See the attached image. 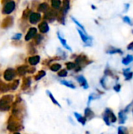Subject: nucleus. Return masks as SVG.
<instances>
[{
  "label": "nucleus",
  "instance_id": "nucleus-48",
  "mask_svg": "<svg viewBox=\"0 0 133 134\" xmlns=\"http://www.w3.org/2000/svg\"><path fill=\"white\" fill-rule=\"evenodd\" d=\"M12 134H21L20 132H15V133H13Z\"/></svg>",
  "mask_w": 133,
  "mask_h": 134
},
{
  "label": "nucleus",
  "instance_id": "nucleus-11",
  "mask_svg": "<svg viewBox=\"0 0 133 134\" xmlns=\"http://www.w3.org/2000/svg\"><path fill=\"white\" fill-rule=\"evenodd\" d=\"M70 7H71L70 0H63L62 5H61V9H60V13L61 14H63V16H66L70 9Z\"/></svg>",
  "mask_w": 133,
  "mask_h": 134
},
{
  "label": "nucleus",
  "instance_id": "nucleus-32",
  "mask_svg": "<svg viewBox=\"0 0 133 134\" xmlns=\"http://www.w3.org/2000/svg\"><path fill=\"white\" fill-rule=\"evenodd\" d=\"M104 76H106V77L111 76V77H113L114 79L118 80V76H114V75L113 74V72L111 71V70L109 68H107L104 70Z\"/></svg>",
  "mask_w": 133,
  "mask_h": 134
},
{
  "label": "nucleus",
  "instance_id": "nucleus-36",
  "mask_svg": "<svg viewBox=\"0 0 133 134\" xmlns=\"http://www.w3.org/2000/svg\"><path fill=\"white\" fill-rule=\"evenodd\" d=\"M43 38H43V36H42V35L37 34L36 36L33 38V39H34V43L35 45H39V44L42 42Z\"/></svg>",
  "mask_w": 133,
  "mask_h": 134
},
{
  "label": "nucleus",
  "instance_id": "nucleus-14",
  "mask_svg": "<svg viewBox=\"0 0 133 134\" xmlns=\"http://www.w3.org/2000/svg\"><path fill=\"white\" fill-rule=\"evenodd\" d=\"M104 113L107 115V117L109 118V120L111 122V123H114L117 122L118 119L117 116L115 115V114L114 113V111L111 109V108H106L104 111Z\"/></svg>",
  "mask_w": 133,
  "mask_h": 134
},
{
  "label": "nucleus",
  "instance_id": "nucleus-6",
  "mask_svg": "<svg viewBox=\"0 0 133 134\" xmlns=\"http://www.w3.org/2000/svg\"><path fill=\"white\" fill-rule=\"evenodd\" d=\"M57 14H58L57 10H55V9H51L50 10V9H49L45 13V14L43 16V18H44V20H45V21L53 22L55 20H56Z\"/></svg>",
  "mask_w": 133,
  "mask_h": 134
},
{
  "label": "nucleus",
  "instance_id": "nucleus-42",
  "mask_svg": "<svg viewBox=\"0 0 133 134\" xmlns=\"http://www.w3.org/2000/svg\"><path fill=\"white\" fill-rule=\"evenodd\" d=\"M118 134H127V129L125 127L119 126L118 129Z\"/></svg>",
  "mask_w": 133,
  "mask_h": 134
},
{
  "label": "nucleus",
  "instance_id": "nucleus-18",
  "mask_svg": "<svg viewBox=\"0 0 133 134\" xmlns=\"http://www.w3.org/2000/svg\"><path fill=\"white\" fill-rule=\"evenodd\" d=\"M106 53L107 54H123V51L121 49H118V48H115L114 46H109L107 50H106Z\"/></svg>",
  "mask_w": 133,
  "mask_h": 134
},
{
  "label": "nucleus",
  "instance_id": "nucleus-7",
  "mask_svg": "<svg viewBox=\"0 0 133 134\" xmlns=\"http://www.w3.org/2000/svg\"><path fill=\"white\" fill-rule=\"evenodd\" d=\"M78 34L80 35V37L82 38V40L83 41V42L85 43V46H91L92 45V38L91 36H89L87 34L84 33L81 29H79L78 27L77 28Z\"/></svg>",
  "mask_w": 133,
  "mask_h": 134
},
{
  "label": "nucleus",
  "instance_id": "nucleus-2",
  "mask_svg": "<svg viewBox=\"0 0 133 134\" xmlns=\"http://www.w3.org/2000/svg\"><path fill=\"white\" fill-rule=\"evenodd\" d=\"M14 97L11 94L4 95L0 98V111L5 112L11 109Z\"/></svg>",
  "mask_w": 133,
  "mask_h": 134
},
{
  "label": "nucleus",
  "instance_id": "nucleus-12",
  "mask_svg": "<svg viewBox=\"0 0 133 134\" xmlns=\"http://www.w3.org/2000/svg\"><path fill=\"white\" fill-rule=\"evenodd\" d=\"M75 79L77 80V82L79 83V85H80L84 90L89 89V83H88L86 79H85L83 75H78V76L75 77Z\"/></svg>",
  "mask_w": 133,
  "mask_h": 134
},
{
  "label": "nucleus",
  "instance_id": "nucleus-26",
  "mask_svg": "<svg viewBox=\"0 0 133 134\" xmlns=\"http://www.w3.org/2000/svg\"><path fill=\"white\" fill-rule=\"evenodd\" d=\"M60 82L62 85H63V86H67V87H68L70 89H72V90H75L76 89V86L72 82H71V81L62 79V80H60Z\"/></svg>",
  "mask_w": 133,
  "mask_h": 134
},
{
  "label": "nucleus",
  "instance_id": "nucleus-10",
  "mask_svg": "<svg viewBox=\"0 0 133 134\" xmlns=\"http://www.w3.org/2000/svg\"><path fill=\"white\" fill-rule=\"evenodd\" d=\"M37 34H38V31H37L36 27L29 28V30L27 31V34L25 35V37H24L25 41H27V42L31 41V39H33L36 36Z\"/></svg>",
  "mask_w": 133,
  "mask_h": 134
},
{
  "label": "nucleus",
  "instance_id": "nucleus-49",
  "mask_svg": "<svg viewBox=\"0 0 133 134\" xmlns=\"http://www.w3.org/2000/svg\"><path fill=\"white\" fill-rule=\"evenodd\" d=\"M85 134H89V131H87V132L85 133Z\"/></svg>",
  "mask_w": 133,
  "mask_h": 134
},
{
  "label": "nucleus",
  "instance_id": "nucleus-1",
  "mask_svg": "<svg viewBox=\"0 0 133 134\" xmlns=\"http://www.w3.org/2000/svg\"><path fill=\"white\" fill-rule=\"evenodd\" d=\"M22 114L11 115L7 121L6 130L9 132L15 133L23 129L22 125Z\"/></svg>",
  "mask_w": 133,
  "mask_h": 134
},
{
  "label": "nucleus",
  "instance_id": "nucleus-22",
  "mask_svg": "<svg viewBox=\"0 0 133 134\" xmlns=\"http://www.w3.org/2000/svg\"><path fill=\"white\" fill-rule=\"evenodd\" d=\"M74 117H75V119H76V120L79 122V123H81L82 126H85V124H86V122H87V119L84 117V116H82L81 114H79V113H78V112H74Z\"/></svg>",
  "mask_w": 133,
  "mask_h": 134
},
{
  "label": "nucleus",
  "instance_id": "nucleus-20",
  "mask_svg": "<svg viewBox=\"0 0 133 134\" xmlns=\"http://www.w3.org/2000/svg\"><path fill=\"white\" fill-rule=\"evenodd\" d=\"M49 9V5L47 2H42L39 4L37 7V11L38 13H45L47 10Z\"/></svg>",
  "mask_w": 133,
  "mask_h": 134
},
{
  "label": "nucleus",
  "instance_id": "nucleus-24",
  "mask_svg": "<svg viewBox=\"0 0 133 134\" xmlns=\"http://www.w3.org/2000/svg\"><path fill=\"white\" fill-rule=\"evenodd\" d=\"M57 36H58V38H59V40H60V42H61V44H62V46L65 48V49H67V50H70V51H72V49H71V48L67 45V41H66V39L65 38H63V37H62V35H61V33L60 32V31H58V33H57Z\"/></svg>",
  "mask_w": 133,
  "mask_h": 134
},
{
  "label": "nucleus",
  "instance_id": "nucleus-28",
  "mask_svg": "<svg viewBox=\"0 0 133 134\" xmlns=\"http://www.w3.org/2000/svg\"><path fill=\"white\" fill-rule=\"evenodd\" d=\"M46 93H47V95H48V97H49V99L51 100V101L55 104V105H56V106H58L59 108H61V105L60 104V103L56 100V98L54 97V96H53V94L50 92V91H49V90H47L46 91Z\"/></svg>",
  "mask_w": 133,
  "mask_h": 134
},
{
  "label": "nucleus",
  "instance_id": "nucleus-53",
  "mask_svg": "<svg viewBox=\"0 0 133 134\" xmlns=\"http://www.w3.org/2000/svg\"><path fill=\"white\" fill-rule=\"evenodd\" d=\"M132 32H133V31H132Z\"/></svg>",
  "mask_w": 133,
  "mask_h": 134
},
{
  "label": "nucleus",
  "instance_id": "nucleus-30",
  "mask_svg": "<svg viewBox=\"0 0 133 134\" xmlns=\"http://www.w3.org/2000/svg\"><path fill=\"white\" fill-rule=\"evenodd\" d=\"M100 97V95L99 94H97V93H90L89 94V98H88V106H89V104H91V102L92 101V100H96V99H99Z\"/></svg>",
  "mask_w": 133,
  "mask_h": 134
},
{
  "label": "nucleus",
  "instance_id": "nucleus-23",
  "mask_svg": "<svg viewBox=\"0 0 133 134\" xmlns=\"http://www.w3.org/2000/svg\"><path fill=\"white\" fill-rule=\"evenodd\" d=\"M123 75L125 76V81H130L133 78V72L131 71L130 68H126L123 70Z\"/></svg>",
  "mask_w": 133,
  "mask_h": 134
},
{
  "label": "nucleus",
  "instance_id": "nucleus-25",
  "mask_svg": "<svg viewBox=\"0 0 133 134\" xmlns=\"http://www.w3.org/2000/svg\"><path fill=\"white\" fill-rule=\"evenodd\" d=\"M126 120H127L126 113H125L123 110L120 111L118 112V121H119V123H120L121 125H123V124L125 123Z\"/></svg>",
  "mask_w": 133,
  "mask_h": 134
},
{
  "label": "nucleus",
  "instance_id": "nucleus-40",
  "mask_svg": "<svg viewBox=\"0 0 133 134\" xmlns=\"http://www.w3.org/2000/svg\"><path fill=\"white\" fill-rule=\"evenodd\" d=\"M31 11L28 8H27L26 9H24V12H23V14H22V19H23V20L27 19L28 16H29V15H30V13H31Z\"/></svg>",
  "mask_w": 133,
  "mask_h": 134
},
{
  "label": "nucleus",
  "instance_id": "nucleus-16",
  "mask_svg": "<svg viewBox=\"0 0 133 134\" xmlns=\"http://www.w3.org/2000/svg\"><path fill=\"white\" fill-rule=\"evenodd\" d=\"M38 30L42 34H45L49 31V26L48 24V22L44 20L42 22H41L38 24Z\"/></svg>",
  "mask_w": 133,
  "mask_h": 134
},
{
  "label": "nucleus",
  "instance_id": "nucleus-38",
  "mask_svg": "<svg viewBox=\"0 0 133 134\" xmlns=\"http://www.w3.org/2000/svg\"><path fill=\"white\" fill-rule=\"evenodd\" d=\"M67 75H68L67 70H66V69H61V70H60V71H58V73H57V75H58L59 77H60V78L67 77Z\"/></svg>",
  "mask_w": 133,
  "mask_h": 134
},
{
  "label": "nucleus",
  "instance_id": "nucleus-39",
  "mask_svg": "<svg viewBox=\"0 0 133 134\" xmlns=\"http://www.w3.org/2000/svg\"><path fill=\"white\" fill-rule=\"evenodd\" d=\"M106 79H107V77L106 76H103L101 79H100V85H101V86L104 89V90H108V87L107 86V84H106Z\"/></svg>",
  "mask_w": 133,
  "mask_h": 134
},
{
  "label": "nucleus",
  "instance_id": "nucleus-45",
  "mask_svg": "<svg viewBox=\"0 0 133 134\" xmlns=\"http://www.w3.org/2000/svg\"><path fill=\"white\" fill-rule=\"evenodd\" d=\"M123 20H124L125 23L129 24H132V21H131V20H130V18H129V16H124V17H123Z\"/></svg>",
  "mask_w": 133,
  "mask_h": 134
},
{
  "label": "nucleus",
  "instance_id": "nucleus-27",
  "mask_svg": "<svg viewBox=\"0 0 133 134\" xmlns=\"http://www.w3.org/2000/svg\"><path fill=\"white\" fill-rule=\"evenodd\" d=\"M62 2L60 0H51V5L52 8L55 10H59L61 8Z\"/></svg>",
  "mask_w": 133,
  "mask_h": 134
},
{
  "label": "nucleus",
  "instance_id": "nucleus-44",
  "mask_svg": "<svg viewBox=\"0 0 133 134\" xmlns=\"http://www.w3.org/2000/svg\"><path fill=\"white\" fill-rule=\"evenodd\" d=\"M113 89H114V90L116 93H119V92L121 91V90H122V86H121V84L117 83L115 86H114Z\"/></svg>",
  "mask_w": 133,
  "mask_h": 134
},
{
  "label": "nucleus",
  "instance_id": "nucleus-52",
  "mask_svg": "<svg viewBox=\"0 0 133 134\" xmlns=\"http://www.w3.org/2000/svg\"><path fill=\"white\" fill-rule=\"evenodd\" d=\"M101 134H103V133H101Z\"/></svg>",
  "mask_w": 133,
  "mask_h": 134
},
{
  "label": "nucleus",
  "instance_id": "nucleus-15",
  "mask_svg": "<svg viewBox=\"0 0 133 134\" xmlns=\"http://www.w3.org/2000/svg\"><path fill=\"white\" fill-rule=\"evenodd\" d=\"M27 62L28 64L32 67L34 66H36L39 62H40V56L38 55H33V56H31L28 57L27 59Z\"/></svg>",
  "mask_w": 133,
  "mask_h": 134
},
{
  "label": "nucleus",
  "instance_id": "nucleus-19",
  "mask_svg": "<svg viewBox=\"0 0 133 134\" xmlns=\"http://www.w3.org/2000/svg\"><path fill=\"white\" fill-rule=\"evenodd\" d=\"M10 90V83L7 84L6 82H4L3 81L0 80V93H7Z\"/></svg>",
  "mask_w": 133,
  "mask_h": 134
},
{
  "label": "nucleus",
  "instance_id": "nucleus-54",
  "mask_svg": "<svg viewBox=\"0 0 133 134\" xmlns=\"http://www.w3.org/2000/svg\"><path fill=\"white\" fill-rule=\"evenodd\" d=\"M132 134H133V133H132Z\"/></svg>",
  "mask_w": 133,
  "mask_h": 134
},
{
  "label": "nucleus",
  "instance_id": "nucleus-51",
  "mask_svg": "<svg viewBox=\"0 0 133 134\" xmlns=\"http://www.w3.org/2000/svg\"><path fill=\"white\" fill-rule=\"evenodd\" d=\"M132 115H133V106H132Z\"/></svg>",
  "mask_w": 133,
  "mask_h": 134
},
{
  "label": "nucleus",
  "instance_id": "nucleus-35",
  "mask_svg": "<svg viewBox=\"0 0 133 134\" xmlns=\"http://www.w3.org/2000/svg\"><path fill=\"white\" fill-rule=\"evenodd\" d=\"M71 20H72V21H73V22H74V23L78 26V27L79 29H81L84 33L87 34V33H86V31H85V27H84V26H83L82 24H80V23H79V22H78V20H77L74 16H71Z\"/></svg>",
  "mask_w": 133,
  "mask_h": 134
},
{
  "label": "nucleus",
  "instance_id": "nucleus-34",
  "mask_svg": "<svg viewBox=\"0 0 133 134\" xmlns=\"http://www.w3.org/2000/svg\"><path fill=\"white\" fill-rule=\"evenodd\" d=\"M45 75H46V72H45V71H43V70L39 71L37 73V75L34 77V80H35V81H38V80L42 79L44 76H45Z\"/></svg>",
  "mask_w": 133,
  "mask_h": 134
},
{
  "label": "nucleus",
  "instance_id": "nucleus-5",
  "mask_svg": "<svg viewBox=\"0 0 133 134\" xmlns=\"http://www.w3.org/2000/svg\"><path fill=\"white\" fill-rule=\"evenodd\" d=\"M15 8H16V3L13 0H11L3 5L2 9V13L4 15H9L14 11Z\"/></svg>",
  "mask_w": 133,
  "mask_h": 134
},
{
  "label": "nucleus",
  "instance_id": "nucleus-46",
  "mask_svg": "<svg viewBox=\"0 0 133 134\" xmlns=\"http://www.w3.org/2000/svg\"><path fill=\"white\" fill-rule=\"evenodd\" d=\"M127 49H128L129 50H132L133 51V42H131L130 44H129V45H128Z\"/></svg>",
  "mask_w": 133,
  "mask_h": 134
},
{
  "label": "nucleus",
  "instance_id": "nucleus-21",
  "mask_svg": "<svg viewBox=\"0 0 133 134\" xmlns=\"http://www.w3.org/2000/svg\"><path fill=\"white\" fill-rule=\"evenodd\" d=\"M31 85V77H25L24 79V82L21 86V90H27Z\"/></svg>",
  "mask_w": 133,
  "mask_h": 134
},
{
  "label": "nucleus",
  "instance_id": "nucleus-4",
  "mask_svg": "<svg viewBox=\"0 0 133 134\" xmlns=\"http://www.w3.org/2000/svg\"><path fill=\"white\" fill-rule=\"evenodd\" d=\"M16 75H17L16 71L15 69H13L12 68H9L4 71L2 77H3V79L5 80V82H10L15 79V78L16 77Z\"/></svg>",
  "mask_w": 133,
  "mask_h": 134
},
{
  "label": "nucleus",
  "instance_id": "nucleus-31",
  "mask_svg": "<svg viewBox=\"0 0 133 134\" xmlns=\"http://www.w3.org/2000/svg\"><path fill=\"white\" fill-rule=\"evenodd\" d=\"M61 68H62V65L60 64H57V63H55V64H53L50 67H49V69L53 71V72H57L59 71L60 70H61Z\"/></svg>",
  "mask_w": 133,
  "mask_h": 134
},
{
  "label": "nucleus",
  "instance_id": "nucleus-47",
  "mask_svg": "<svg viewBox=\"0 0 133 134\" xmlns=\"http://www.w3.org/2000/svg\"><path fill=\"white\" fill-rule=\"evenodd\" d=\"M9 1H11V0H1V3H2V5H4L5 3H6V2H9Z\"/></svg>",
  "mask_w": 133,
  "mask_h": 134
},
{
  "label": "nucleus",
  "instance_id": "nucleus-50",
  "mask_svg": "<svg viewBox=\"0 0 133 134\" xmlns=\"http://www.w3.org/2000/svg\"><path fill=\"white\" fill-rule=\"evenodd\" d=\"M132 106H133V100H132Z\"/></svg>",
  "mask_w": 133,
  "mask_h": 134
},
{
  "label": "nucleus",
  "instance_id": "nucleus-29",
  "mask_svg": "<svg viewBox=\"0 0 133 134\" xmlns=\"http://www.w3.org/2000/svg\"><path fill=\"white\" fill-rule=\"evenodd\" d=\"M122 64L124 65H129V64H131L132 62H133V56L132 55H127L125 58L122 59Z\"/></svg>",
  "mask_w": 133,
  "mask_h": 134
},
{
  "label": "nucleus",
  "instance_id": "nucleus-8",
  "mask_svg": "<svg viewBox=\"0 0 133 134\" xmlns=\"http://www.w3.org/2000/svg\"><path fill=\"white\" fill-rule=\"evenodd\" d=\"M28 20L31 24H37L42 19V16L38 12H31L29 16H28Z\"/></svg>",
  "mask_w": 133,
  "mask_h": 134
},
{
  "label": "nucleus",
  "instance_id": "nucleus-3",
  "mask_svg": "<svg viewBox=\"0 0 133 134\" xmlns=\"http://www.w3.org/2000/svg\"><path fill=\"white\" fill-rule=\"evenodd\" d=\"M74 63L76 64V68H74V72H79L84 67L87 66L88 64L92 63V60H89L88 57L85 54H80L76 57L74 60Z\"/></svg>",
  "mask_w": 133,
  "mask_h": 134
},
{
  "label": "nucleus",
  "instance_id": "nucleus-13",
  "mask_svg": "<svg viewBox=\"0 0 133 134\" xmlns=\"http://www.w3.org/2000/svg\"><path fill=\"white\" fill-rule=\"evenodd\" d=\"M29 69L30 67L28 65L24 64V65H20L16 68V74L20 76H24L27 73H29Z\"/></svg>",
  "mask_w": 133,
  "mask_h": 134
},
{
  "label": "nucleus",
  "instance_id": "nucleus-17",
  "mask_svg": "<svg viewBox=\"0 0 133 134\" xmlns=\"http://www.w3.org/2000/svg\"><path fill=\"white\" fill-rule=\"evenodd\" d=\"M84 117L87 120H91L93 118H95V113L92 111V110L90 108H86L84 111Z\"/></svg>",
  "mask_w": 133,
  "mask_h": 134
},
{
  "label": "nucleus",
  "instance_id": "nucleus-37",
  "mask_svg": "<svg viewBox=\"0 0 133 134\" xmlns=\"http://www.w3.org/2000/svg\"><path fill=\"white\" fill-rule=\"evenodd\" d=\"M66 67H67V69L69 70V71H71V70H74V68H76V64L74 62H67L65 64Z\"/></svg>",
  "mask_w": 133,
  "mask_h": 134
},
{
  "label": "nucleus",
  "instance_id": "nucleus-9",
  "mask_svg": "<svg viewBox=\"0 0 133 134\" xmlns=\"http://www.w3.org/2000/svg\"><path fill=\"white\" fill-rule=\"evenodd\" d=\"M13 24V18L10 16H7L6 17H5L1 24V27L3 29H7L10 27H12V25Z\"/></svg>",
  "mask_w": 133,
  "mask_h": 134
},
{
  "label": "nucleus",
  "instance_id": "nucleus-33",
  "mask_svg": "<svg viewBox=\"0 0 133 134\" xmlns=\"http://www.w3.org/2000/svg\"><path fill=\"white\" fill-rule=\"evenodd\" d=\"M19 84H20V80L19 79H14L12 83H10V89L12 91H14L16 90L18 86H19Z\"/></svg>",
  "mask_w": 133,
  "mask_h": 134
},
{
  "label": "nucleus",
  "instance_id": "nucleus-41",
  "mask_svg": "<svg viewBox=\"0 0 133 134\" xmlns=\"http://www.w3.org/2000/svg\"><path fill=\"white\" fill-rule=\"evenodd\" d=\"M103 122H105V124H106L107 126H111V122H110V120H109V118L107 117V115L104 112L103 113Z\"/></svg>",
  "mask_w": 133,
  "mask_h": 134
},
{
  "label": "nucleus",
  "instance_id": "nucleus-43",
  "mask_svg": "<svg viewBox=\"0 0 133 134\" xmlns=\"http://www.w3.org/2000/svg\"><path fill=\"white\" fill-rule=\"evenodd\" d=\"M21 36H22V34H21V33H16V34H15V35L11 38V39H12V40H14V41H19V40L21 38Z\"/></svg>",
  "mask_w": 133,
  "mask_h": 134
}]
</instances>
